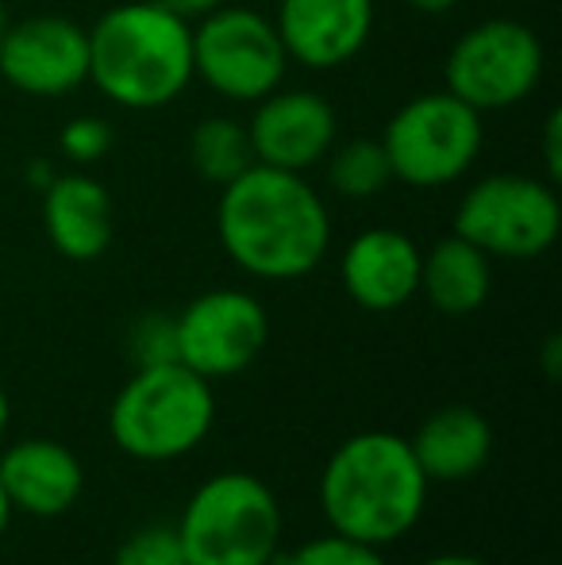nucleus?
<instances>
[{
  "label": "nucleus",
  "mask_w": 562,
  "mask_h": 565,
  "mask_svg": "<svg viewBox=\"0 0 562 565\" xmlns=\"http://www.w3.org/2000/svg\"><path fill=\"white\" fill-rule=\"evenodd\" d=\"M220 246L258 281H297L331 246V212L305 173L255 162L220 189Z\"/></svg>",
  "instance_id": "1"
},
{
  "label": "nucleus",
  "mask_w": 562,
  "mask_h": 565,
  "mask_svg": "<svg viewBox=\"0 0 562 565\" xmlns=\"http://www.w3.org/2000/svg\"><path fill=\"white\" fill-rule=\"evenodd\" d=\"M427 489L405 435L359 431L331 450L320 473V508L331 531L385 551L421 523Z\"/></svg>",
  "instance_id": "2"
},
{
  "label": "nucleus",
  "mask_w": 562,
  "mask_h": 565,
  "mask_svg": "<svg viewBox=\"0 0 562 565\" xmlns=\"http://www.w3.org/2000/svg\"><path fill=\"white\" fill-rule=\"evenodd\" d=\"M89 82L128 113L173 105L193 82V23L158 0L108 8L89 28Z\"/></svg>",
  "instance_id": "3"
},
{
  "label": "nucleus",
  "mask_w": 562,
  "mask_h": 565,
  "mask_svg": "<svg viewBox=\"0 0 562 565\" xmlns=\"http://www.w3.org/2000/svg\"><path fill=\"white\" fill-rule=\"evenodd\" d=\"M216 419L212 381L181 362L139 365L108 408V435L128 458L178 461L204 443Z\"/></svg>",
  "instance_id": "4"
},
{
  "label": "nucleus",
  "mask_w": 562,
  "mask_h": 565,
  "mask_svg": "<svg viewBox=\"0 0 562 565\" xmlns=\"http://www.w3.org/2000/svg\"><path fill=\"white\" fill-rule=\"evenodd\" d=\"M173 531L189 565H274L285 520L271 484L227 469L189 497Z\"/></svg>",
  "instance_id": "5"
},
{
  "label": "nucleus",
  "mask_w": 562,
  "mask_h": 565,
  "mask_svg": "<svg viewBox=\"0 0 562 565\" xmlns=\"http://www.w3.org/2000/svg\"><path fill=\"white\" fill-rule=\"evenodd\" d=\"M378 142L390 158L393 181L413 189H443L463 181L478 162L486 127L478 108L443 89L405 100Z\"/></svg>",
  "instance_id": "6"
},
{
  "label": "nucleus",
  "mask_w": 562,
  "mask_h": 565,
  "mask_svg": "<svg viewBox=\"0 0 562 565\" xmlns=\"http://www.w3.org/2000/svg\"><path fill=\"white\" fill-rule=\"evenodd\" d=\"M559 231V189L532 173H489L466 189L455 209V235L505 262L540 258L555 246Z\"/></svg>",
  "instance_id": "7"
},
{
  "label": "nucleus",
  "mask_w": 562,
  "mask_h": 565,
  "mask_svg": "<svg viewBox=\"0 0 562 565\" xmlns=\"http://www.w3.org/2000/svg\"><path fill=\"white\" fill-rule=\"evenodd\" d=\"M548 51L528 23L497 15L455 39L443 66L447 93L478 113H501L528 100L543 82Z\"/></svg>",
  "instance_id": "8"
},
{
  "label": "nucleus",
  "mask_w": 562,
  "mask_h": 565,
  "mask_svg": "<svg viewBox=\"0 0 562 565\" xmlns=\"http://www.w3.org/2000/svg\"><path fill=\"white\" fill-rule=\"evenodd\" d=\"M289 54L271 15L247 4H220L193 28V77L232 105H258L282 89Z\"/></svg>",
  "instance_id": "9"
},
{
  "label": "nucleus",
  "mask_w": 562,
  "mask_h": 565,
  "mask_svg": "<svg viewBox=\"0 0 562 565\" xmlns=\"http://www.w3.org/2000/svg\"><path fill=\"white\" fill-rule=\"evenodd\" d=\"M178 362L204 381L235 377L251 370L271 339L266 308L243 289L201 292L178 316Z\"/></svg>",
  "instance_id": "10"
},
{
  "label": "nucleus",
  "mask_w": 562,
  "mask_h": 565,
  "mask_svg": "<svg viewBox=\"0 0 562 565\" xmlns=\"http://www.w3.org/2000/svg\"><path fill=\"white\" fill-rule=\"evenodd\" d=\"M0 77L28 97H66L89 82V31L66 15H28L0 35Z\"/></svg>",
  "instance_id": "11"
},
{
  "label": "nucleus",
  "mask_w": 562,
  "mask_h": 565,
  "mask_svg": "<svg viewBox=\"0 0 562 565\" xmlns=\"http://www.w3.org/2000/svg\"><path fill=\"white\" fill-rule=\"evenodd\" d=\"M255 162L274 170L305 173L328 158L336 147L339 119L336 108L312 89H274L255 105L247 124Z\"/></svg>",
  "instance_id": "12"
},
{
  "label": "nucleus",
  "mask_w": 562,
  "mask_h": 565,
  "mask_svg": "<svg viewBox=\"0 0 562 565\" xmlns=\"http://www.w3.org/2000/svg\"><path fill=\"white\" fill-rule=\"evenodd\" d=\"M374 0H278L274 28L289 62L316 74L359 58L374 35Z\"/></svg>",
  "instance_id": "13"
},
{
  "label": "nucleus",
  "mask_w": 562,
  "mask_h": 565,
  "mask_svg": "<svg viewBox=\"0 0 562 565\" xmlns=\"http://www.w3.org/2000/svg\"><path fill=\"white\" fill-rule=\"evenodd\" d=\"M424 250L397 227H367L347 243L339 277L367 312H397L421 292Z\"/></svg>",
  "instance_id": "14"
},
{
  "label": "nucleus",
  "mask_w": 562,
  "mask_h": 565,
  "mask_svg": "<svg viewBox=\"0 0 562 565\" xmlns=\"http://www.w3.org/2000/svg\"><path fill=\"white\" fill-rule=\"evenodd\" d=\"M0 489L12 512L54 520L70 512L85 489L77 454L54 439H23L0 454Z\"/></svg>",
  "instance_id": "15"
},
{
  "label": "nucleus",
  "mask_w": 562,
  "mask_h": 565,
  "mask_svg": "<svg viewBox=\"0 0 562 565\" xmlns=\"http://www.w3.org/2000/svg\"><path fill=\"white\" fill-rule=\"evenodd\" d=\"M43 227L62 258H100L113 243V196L89 173H59L43 189Z\"/></svg>",
  "instance_id": "16"
},
{
  "label": "nucleus",
  "mask_w": 562,
  "mask_h": 565,
  "mask_svg": "<svg viewBox=\"0 0 562 565\" xmlns=\"http://www.w3.org/2000/svg\"><path fill=\"white\" fill-rule=\"evenodd\" d=\"M416 461H421L427 484H458L470 481L494 454V427L478 408L450 404L439 408L416 427L409 439Z\"/></svg>",
  "instance_id": "17"
},
{
  "label": "nucleus",
  "mask_w": 562,
  "mask_h": 565,
  "mask_svg": "<svg viewBox=\"0 0 562 565\" xmlns=\"http://www.w3.org/2000/svg\"><path fill=\"white\" fill-rule=\"evenodd\" d=\"M494 289V258L466 243L463 235H447L421 258V292L443 316H470L489 300Z\"/></svg>",
  "instance_id": "18"
},
{
  "label": "nucleus",
  "mask_w": 562,
  "mask_h": 565,
  "mask_svg": "<svg viewBox=\"0 0 562 565\" xmlns=\"http://www.w3.org/2000/svg\"><path fill=\"white\" fill-rule=\"evenodd\" d=\"M189 162L204 181L224 189L227 181H235L243 170L255 166V150H251L247 124L232 116H209L193 127L189 135Z\"/></svg>",
  "instance_id": "19"
},
{
  "label": "nucleus",
  "mask_w": 562,
  "mask_h": 565,
  "mask_svg": "<svg viewBox=\"0 0 562 565\" xmlns=\"http://www.w3.org/2000/svg\"><path fill=\"white\" fill-rule=\"evenodd\" d=\"M328 181L347 201H370L393 181L390 158L378 139H351L328 150Z\"/></svg>",
  "instance_id": "20"
},
{
  "label": "nucleus",
  "mask_w": 562,
  "mask_h": 565,
  "mask_svg": "<svg viewBox=\"0 0 562 565\" xmlns=\"http://www.w3.org/2000/svg\"><path fill=\"white\" fill-rule=\"evenodd\" d=\"M274 565H390V562L382 558L378 546L331 531V535L300 543L297 551H278Z\"/></svg>",
  "instance_id": "21"
},
{
  "label": "nucleus",
  "mask_w": 562,
  "mask_h": 565,
  "mask_svg": "<svg viewBox=\"0 0 562 565\" xmlns=\"http://www.w3.org/2000/svg\"><path fill=\"white\" fill-rule=\"evenodd\" d=\"M128 350L136 365H158V362H178V323L173 316L147 312L131 323Z\"/></svg>",
  "instance_id": "22"
},
{
  "label": "nucleus",
  "mask_w": 562,
  "mask_h": 565,
  "mask_svg": "<svg viewBox=\"0 0 562 565\" xmlns=\"http://www.w3.org/2000/svg\"><path fill=\"white\" fill-rule=\"evenodd\" d=\"M113 565H189L173 527H142L124 539Z\"/></svg>",
  "instance_id": "23"
},
{
  "label": "nucleus",
  "mask_w": 562,
  "mask_h": 565,
  "mask_svg": "<svg viewBox=\"0 0 562 565\" xmlns=\"http://www.w3.org/2000/svg\"><path fill=\"white\" fill-rule=\"evenodd\" d=\"M113 147V124L100 116H77L59 131V150L77 166H93Z\"/></svg>",
  "instance_id": "24"
},
{
  "label": "nucleus",
  "mask_w": 562,
  "mask_h": 565,
  "mask_svg": "<svg viewBox=\"0 0 562 565\" xmlns=\"http://www.w3.org/2000/svg\"><path fill=\"white\" fill-rule=\"evenodd\" d=\"M543 162H548V181L559 185L562 178V113L551 108L543 119Z\"/></svg>",
  "instance_id": "25"
},
{
  "label": "nucleus",
  "mask_w": 562,
  "mask_h": 565,
  "mask_svg": "<svg viewBox=\"0 0 562 565\" xmlns=\"http://www.w3.org/2000/svg\"><path fill=\"white\" fill-rule=\"evenodd\" d=\"M162 8H170V12H178L181 20H189V23H197L201 15H209V12H216L220 4H227V0H158Z\"/></svg>",
  "instance_id": "26"
},
{
  "label": "nucleus",
  "mask_w": 562,
  "mask_h": 565,
  "mask_svg": "<svg viewBox=\"0 0 562 565\" xmlns=\"http://www.w3.org/2000/svg\"><path fill=\"white\" fill-rule=\"evenodd\" d=\"M54 178H59V170H54L46 158H43V162H39V158H31V162H28V185L31 189H46Z\"/></svg>",
  "instance_id": "27"
},
{
  "label": "nucleus",
  "mask_w": 562,
  "mask_h": 565,
  "mask_svg": "<svg viewBox=\"0 0 562 565\" xmlns=\"http://www.w3.org/2000/svg\"><path fill=\"white\" fill-rule=\"evenodd\" d=\"M543 373H548L551 381L562 373V339L559 335H551L548 347H543Z\"/></svg>",
  "instance_id": "28"
},
{
  "label": "nucleus",
  "mask_w": 562,
  "mask_h": 565,
  "mask_svg": "<svg viewBox=\"0 0 562 565\" xmlns=\"http://www.w3.org/2000/svg\"><path fill=\"white\" fill-rule=\"evenodd\" d=\"M421 565H494V562L474 558V554H435V558H427Z\"/></svg>",
  "instance_id": "29"
},
{
  "label": "nucleus",
  "mask_w": 562,
  "mask_h": 565,
  "mask_svg": "<svg viewBox=\"0 0 562 565\" xmlns=\"http://www.w3.org/2000/svg\"><path fill=\"white\" fill-rule=\"evenodd\" d=\"M405 4L416 8V12H424V15H439V12H450L458 0H405Z\"/></svg>",
  "instance_id": "30"
},
{
  "label": "nucleus",
  "mask_w": 562,
  "mask_h": 565,
  "mask_svg": "<svg viewBox=\"0 0 562 565\" xmlns=\"http://www.w3.org/2000/svg\"><path fill=\"white\" fill-rule=\"evenodd\" d=\"M8 419H12V404H8V388L0 385V443H4V431H8Z\"/></svg>",
  "instance_id": "31"
},
{
  "label": "nucleus",
  "mask_w": 562,
  "mask_h": 565,
  "mask_svg": "<svg viewBox=\"0 0 562 565\" xmlns=\"http://www.w3.org/2000/svg\"><path fill=\"white\" fill-rule=\"evenodd\" d=\"M8 520H12V504H8L4 489H0V535L8 531Z\"/></svg>",
  "instance_id": "32"
},
{
  "label": "nucleus",
  "mask_w": 562,
  "mask_h": 565,
  "mask_svg": "<svg viewBox=\"0 0 562 565\" xmlns=\"http://www.w3.org/2000/svg\"><path fill=\"white\" fill-rule=\"evenodd\" d=\"M8 23H12V20H8V8H4V0H0V35H4V31H8Z\"/></svg>",
  "instance_id": "33"
}]
</instances>
